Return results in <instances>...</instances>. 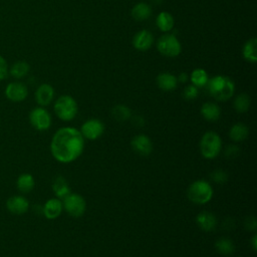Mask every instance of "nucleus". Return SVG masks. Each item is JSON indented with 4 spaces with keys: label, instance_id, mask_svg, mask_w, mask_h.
<instances>
[{
    "label": "nucleus",
    "instance_id": "1",
    "mask_svg": "<svg viewBox=\"0 0 257 257\" xmlns=\"http://www.w3.org/2000/svg\"><path fill=\"white\" fill-rule=\"evenodd\" d=\"M84 149V138L80 131L72 126H63L56 131L50 143L53 158L59 163L68 164L78 159Z\"/></svg>",
    "mask_w": 257,
    "mask_h": 257
},
{
    "label": "nucleus",
    "instance_id": "2",
    "mask_svg": "<svg viewBox=\"0 0 257 257\" xmlns=\"http://www.w3.org/2000/svg\"><path fill=\"white\" fill-rule=\"evenodd\" d=\"M208 89L210 94L219 101H225L231 98L235 91V84L231 78L224 75H216L208 80Z\"/></svg>",
    "mask_w": 257,
    "mask_h": 257
},
{
    "label": "nucleus",
    "instance_id": "3",
    "mask_svg": "<svg viewBox=\"0 0 257 257\" xmlns=\"http://www.w3.org/2000/svg\"><path fill=\"white\" fill-rule=\"evenodd\" d=\"M213 188L205 180H197L188 188V198L194 204L202 205L211 201L213 197Z\"/></svg>",
    "mask_w": 257,
    "mask_h": 257
},
{
    "label": "nucleus",
    "instance_id": "4",
    "mask_svg": "<svg viewBox=\"0 0 257 257\" xmlns=\"http://www.w3.org/2000/svg\"><path fill=\"white\" fill-rule=\"evenodd\" d=\"M221 149L222 140L217 133L209 131L203 135L200 142V152L205 159L213 160L217 158Z\"/></svg>",
    "mask_w": 257,
    "mask_h": 257
},
{
    "label": "nucleus",
    "instance_id": "5",
    "mask_svg": "<svg viewBox=\"0 0 257 257\" xmlns=\"http://www.w3.org/2000/svg\"><path fill=\"white\" fill-rule=\"evenodd\" d=\"M54 111L61 120L69 121L76 116L78 105L72 96L61 95L54 103Z\"/></svg>",
    "mask_w": 257,
    "mask_h": 257
},
{
    "label": "nucleus",
    "instance_id": "6",
    "mask_svg": "<svg viewBox=\"0 0 257 257\" xmlns=\"http://www.w3.org/2000/svg\"><path fill=\"white\" fill-rule=\"evenodd\" d=\"M159 52L166 57H176L182 51V45L174 34L166 33L162 35L157 42Z\"/></svg>",
    "mask_w": 257,
    "mask_h": 257
},
{
    "label": "nucleus",
    "instance_id": "7",
    "mask_svg": "<svg viewBox=\"0 0 257 257\" xmlns=\"http://www.w3.org/2000/svg\"><path fill=\"white\" fill-rule=\"evenodd\" d=\"M62 200L63 209L69 216L77 218L84 214L86 210V202L81 195L70 192Z\"/></svg>",
    "mask_w": 257,
    "mask_h": 257
},
{
    "label": "nucleus",
    "instance_id": "8",
    "mask_svg": "<svg viewBox=\"0 0 257 257\" xmlns=\"http://www.w3.org/2000/svg\"><path fill=\"white\" fill-rule=\"evenodd\" d=\"M29 121L37 131H46L51 125V115L43 107H35L29 113Z\"/></svg>",
    "mask_w": 257,
    "mask_h": 257
},
{
    "label": "nucleus",
    "instance_id": "9",
    "mask_svg": "<svg viewBox=\"0 0 257 257\" xmlns=\"http://www.w3.org/2000/svg\"><path fill=\"white\" fill-rule=\"evenodd\" d=\"M104 132V124L97 118H90L84 121L81 125L80 133L84 139L94 141L102 136Z\"/></svg>",
    "mask_w": 257,
    "mask_h": 257
},
{
    "label": "nucleus",
    "instance_id": "10",
    "mask_svg": "<svg viewBox=\"0 0 257 257\" xmlns=\"http://www.w3.org/2000/svg\"><path fill=\"white\" fill-rule=\"evenodd\" d=\"M131 145L134 152L142 157H147L153 152V143L146 135H138L134 137Z\"/></svg>",
    "mask_w": 257,
    "mask_h": 257
},
{
    "label": "nucleus",
    "instance_id": "11",
    "mask_svg": "<svg viewBox=\"0 0 257 257\" xmlns=\"http://www.w3.org/2000/svg\"><path fill=\"white\" fill-rule=\"evenodd\" d=\"M5 94L8 99L12 101H22L28 95V89L26 85L22 82L14 81L10 82L5 89Z\"/></svg>",
    "mask_w": 257,
    "mask_h": 257
},
{
    "label": "nucleus",
    "instance_id": "12",
    "mask_svg": "<svg viewBox=\"0 0 257 257\" xmlns=\"http://www.w3.org/2000/svg\"><path fill=\"white\" fill-rule=\"evenodd\" d=\"M6 207L8 211L15 215H22L28 211L29 202L23 196H13L7 200Z\"/></svg>",
    "mask_w": 257,
    "mask_h": 257
},
{
    "label": "nucleus",
    "instance_id": "13",
    "mask_svg": "<svg viewBox=\"0 0 257 257\" xmlns=\"http://www.w3.org/2000/svg\"><path fill=\"white\" fill-rule=\"evenodd\" d=\"M154 42V36L153 34L146 29H143L136 33V35L133 38V44L134 47L140 51H146L151 48Z\"/></svg>",
    "mask_w": 257,
    "mask_h": 257
},
{
    "label": "nucleus",
    "instance_id": "14",
    "mask_svg": "<svg viewBox=\"0 0 257 257\" xmlns=\"http://www.w3.org/2000/svg\"><path fill=\"white\" fill-rule=\"evenodd\" d=\"M62 210H63L62 201H60V199L58 198H52L45 202L42 209V213L47 219L53 220L60 216Z\"/></svg>",
    "mask_w": 257,
    "mask_h": 257
},
{
    "label": "nucleus",
    "instance_id": "15",
    "mask_svg": "<svg viewBox=\"0 0 257 257\" xmlns=\"http://www.w3.org/2000/svg\"><path fill=\"white\" fill-rule=\"evenodd\" d=\"M196 223L201 230L205 232H211L215 229L217 225V218L213 213L203 211L197 215Z\"/></svg>",
    "mask_w": 257,
    "mask_h": 257
},
{
    "label": "nucleus",
    "instance_id": "16",
    "mask_svg": "<svg viewBox=\"0 0 257 257\" xmlns=\"http://www.w3.org/2000/svg\"><path fill=\"white\" fill-rule=\"evenodd\" d=\"M54 97V89L53 87L48 83H43L38 86L35 92V99L36 102L41 105L45 106L48 105Z\"/></svg>",
    "mask_w": 257,
    "mask_h": 257
},
{
    "label": "nucleus",
    "instance_id": "17",
    "mask_svg": "<svg viewBox=\"0 0 257 257\" xmlns=\"http://www.w3.org/2000/svg\"><path fill=\"white\" fill-rule=\"evenodd\" d=\"M157 84L158 86L165 91H172L178 85L177 77L169 72L160 73L157 77Z\"/></svg>",
    "mask_w": 257,
    "mask_h": 257
},
{
    "label": "nucleus",
    "instance_id": "18",
    "mask_svg": "<svg viewBox=\"0 0 257 257\" xmlns=\"http://www.w3.org/2000/svg\"><path fill=\"white\" fill-rule=\"evenodd\" d=\"M203 117L209 121H216L220 118L221 109L218 104L214 102H205L201 107Z\"/></svg>",
    "mask_w": 257,
    "mask_h": 257
},
{
    "label": "nucleus",
    "instance_id": "19",
    "mask_svg": "<svg viewBox=\"0 0 257 257\" xmlns=\"http://www.w3.org/2000/svg\"><path fill=\"white\" fill-rule=\"evenodd\" d=\"M156 24L162 32H169L173 29L175 20L171 13L167 11H163L158 14L156 18Z\"/></svg>",
    "mask_w": 257,
    "mask_h": 257
},
{
    "label": "nucleus",
    "instance_id": "20",
    "mask_svg": "<svg viewBox=\"0 0 257 257\" xmlns=\"http://www.w3.org/2000/svg\"><path fill=\"white\" fill-rule=\"evenodd\" d=\"M152 8L149 4L145 2H140L136 4L132 9V16L137 21H144L151 17Z\"/></svg>",
    "mask_w": 257,
    "mask_h": 257
},
{
    "label": "nucleus",
    "instance_id": "21",
    "mask_svg": "<svg viewBox=\"0 0 257 257\" xmlns=\"http://www.w3.org/2000/svg\"><path fill=\"white\" fill-rule=\"evenodd\" d=\"M52 190L54 195L58 199H63L70 193L69 185L67 184L66 180L62 176H58L54 179L52 183Z\"/></svg>",
    "mask_w": 257,
    "mask_h": 257
},
{
    "label": "nucleus",
    "instance_id": "22",
    "mask_svg": "<svg viewBox=\"0 0 257 257\" xmlns=\"http://www.w3.org/2000/svg\"><path fill=\"white\" fill-rule=\"evenodd\" d=\"M249 135V130L244 123L238 122L231 126L229 131V137L234 142H243Z\"/></svg>",
    "mask_w": 257,
    "mask_h": 257
},
{
    "label": "nucleus",
    "instance_id": "23",
    "mask_svg": "<svg viewBox=\"0 0 257 257\" xmlns=\"http://www.w3.org/2000/svg\"><path fill=\"white\" fill-rule=\"evenodd\" d=\"M257 39L256 38H251L249 39L243 46L242 49V54L244 58L251 62L254 63L257 60Z\"/></svg>",
    "mask_w": 257,
    "mask_h": 257
},
{
    "label": "nucleus",
    "instance_id": "24",
    "mask_svg": "<svg viewBox=\"0 0 257 257\" xmlns=\"http://www.w3.org/2000/svg\"><path fill=\"white\" fill-rule=\"evenodd\" d=\"M16 185L20 192L29 193L33 190V188L35 186V181H34V178L32 177V175H30L28 173H24L18 177V179L16 181Z\"/></svg>",
    "mask_w": 257,
    "mask_h": 257
},
{
    "label": "nucleus",
    "instance_id": "25",
    "mask_svg": "<svg viewBox=\"0 0 257 257\" xmlns=\"http://www.w3.org/2000/svg\"><path fill=\"white\" fill-rule=\"evenodd\" d=\"M190 80L192 81V84L195 85L196 87H203V86L207 85L208 80H209V76H208V73L205 69L196 68L192 71L191 76H190Z\"/></svg>",
    "mask_w": 257,
    "mask_h": 257
},
{
    "label": "nucleus",
    "instance_id": "26",
    "mask_svg": "<svg viewBox=\"0 0 257 257\" xmlns=\"http://www.w3.org/2000/svg\"><path fill=\"white\" fill-rule=\"evenodd\" d=\"M215 248L221 255H226V256L231 255L235 250L234 243L230 239L225 237L220 238L215 242Z\"/></svg>",
    "mask_w": 257,
    "mask_h": 257
},
{
    "label": "nucleus",
    "instance_id": "27",
    "mask_svg": "<svg viewBox=\"0 0 257 257\" xmlns=\"http://www.w3.org/2000/svg\"><path fill=\"white\" fill-rule=\"evenodd\" d=\"M250 103H251V100L249 95L246 93H241L237 95L234 100V108L237 112L243 113L249 109Z\"/></svg>",
    "mask_w": 257,
    "mask_h": 257
},
{
    "label": "nucleus",
    "instance_id": "28",
    "mask_svg": "<svg viewBox=\"0 0 257 257\" xmlns=\"http://www.w3.org/2000/svg\"><path fill=\"white\" fill-rule=\"evenodd\" d=\"M111 114H112L113 118H115L117 121L127 120L132 116L131 109L124 104H117V105L113 106V108L111 110Z\"/></svg>",
    "mask_w": 257,
    "mask_h": 257
},
{
    "label": "nucleus",
    "instance_id": "29",
    "mask_svg": "<svg viewBox=\"0 0 257 257\" xmlns=\"http://www.w3.org/2000/svg\"><path fill=\"white\" fill-rule=\"evenodd\" d=\"M29 71V65L25 61H17L10 68V74L15 78L24 77Z\"/></svg>",
    "mask_w": 257,
    "mask_h": 257
},
{
    "label": "nucleus",
    "instance_id": "30",
    "mask_svg": "<svg viewBox=\"0 0 257 257\" xmlns=\"http://www.w3.org/2000/svg\"><path fill=\"white\" fill-rule=\"evenodd\" d=\"M211 179L216 184H224L228 180V174L226 171H224L222 169H217L212 172Z\"/></svg>",
    "mask_w": 257,
    "mask_h": 257
},
{
    "label": "nucleus",
    "instance_id": "31",
    "mask_svg": "<svg viewBox=\"0 0 257 257\" xmlns=\"http://www.w3.org/2000/svg\"><path fill=\"white\" fill-rule=\"evenodd\" d=\"M199 94V90L198 87H196L195 85H188L184 91H183V97L187 100H193L196 99L197 96Z\"/></svg>",
    "mask_w": 257,
    "mask_h": 257
},
{
    "label": "nucleus",
    "instance_id": "32",
    "mask_svg": "<svg viewBox=\"0 0 257 257\" xmlns=\"http://www.w3.org/2000/svg\"><path fill=\"white\" fill-rule=\"evenodd\" d=\"M239 153H240L239 147L236 145H229L225 150V156L229 159L236 158L239 155Z\"/></svg>",
    "mask_w": 257,
    "mask_h": 257
},
{
    "label": "nucleus",
    "instance_id": "33",
    "mask_svg": "<svg viewBox=\"0 0 257 257\" xmlns=\"http://www.w3.org/2000/svg\"><path fill=\"white\" fill-rule=\"evenodd\" d=\"M245 228L247 230H255L256 229V226H257V222H256V218L253 217V216H250L248 217L246 220H245Z\"/></svg>",
    "mask_w": 257,
    "mask_h": 257
},
{
    "label": "nucleus",
    "instance_id": "34",
    "mask_svg": "<svg viewBox=\"0 0 257 257\" xmlns=\"http://www.w3.org/2000/svg\"><path fill=\"white\" fill-rule=\"evenodd\" d=\"M7 74V64L5 59L0 55V81L6 76Z\"/></svg>",
    "mask_w": 257,
    "mask_h": 257
},
{
    "label": "nucleus",
    "instance_id": "35",
    "mask_svg": "<svg viewBox=\"0 0 257 257\" xmlns=\"http://www.w3.org/2000/svg\"><path fill=\"white\" fill-rule=\"evenodd\" d=\"M177 79H178V81L184 83V82H186V81L188 80V74L185 73V72H182V73L179 74V76H178Z\"/></svg>",
    "mask_w": 257,
    "mask_h": 257
},
{
    "label": "nucleus",
    "instance_id": "36",
    "mask_svg": "<svg viewBox=\"0 0 257 257\" xmlns=\"http://www.w3.org/2000/svg\"><path fill=\"white\" fill-rule=\"evenodd\" d=\"M251 245H252L253 250L256 251V250H257V236H256V235H254V236L252 237V239H251Z\"/></svg>",
    "mask_w": 257,
    "mask_h": 257
},
{
    "label": "nucleus",
    "instance_id": "37",
    "mask_svg": "<svg viewBox=\"0 0 257 257\" xmlns=\"http://www.w3.org/2000/svg\"><path fill=\"white\" fill-rule=\"evenodd\" d=\"M152 1H154L155 3H161L163 0H152Z\"/></svg>",
    "mask_w": 257,
    "mask_h": 257
}]
</instances>
